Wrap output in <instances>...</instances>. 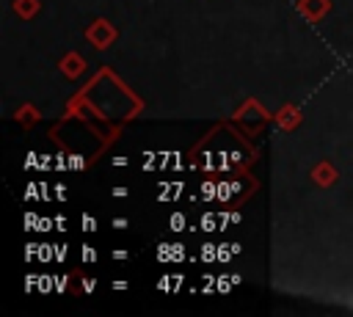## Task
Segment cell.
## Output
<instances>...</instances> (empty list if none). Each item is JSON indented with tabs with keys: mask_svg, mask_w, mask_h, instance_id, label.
<instances>
[{
	"mask_svg": "<svg viewBox=\"0 0 353 317\" xmlns=\"http://www.w3.org/2000/svg\"><path fill=\"white\" fill-rule=\"evenodd\" d=\"M171 226H174V229H179V226H182V218H179V215H176V218H171Z\"/></svg>",
	"mask_w": 353,
	"mask_h": 317,
	"instance_id": "8",
	"label": "cell"
},
{
	"mask_svg": "<svg viewBox=\"0 0 353 317\" xmlns=\"http://www.w3.org/2000/svg\"><path fill=\"white\" fill-rule=\"evenodd\" d=\"M292 119H295V110H281V113H279V124H281V127H287V130H290V127H295V121H292Z\"/></svg>",
	"mask_w": 353,
	"mask_h": 317,
	"instance_id": "5",
	"label": "cell"
},
{
	"mask_svg": "<svg viewBox=\"0 0 353 317\" xmlns=\"http://www.w3.org/2000/svg\"><path fill=\"white\" fill-rule=\"evenodd\" d=\"M314 179H317L320 185H331V182L336 179V174H334V168H331L328 163H320V168L314 171Z\"/></svg>",
	"mask_w": 353,
	"mask_h": 317,
	"instance_id": "3",
	"label": "cell"
},
{
	"mask_svg": "<svg viewBox=\"0 0 353 317\" xmlns=\"http://www.w3.org/2000/svg\"><path fill=\"white\" fill-rule=\"evenodd\" d=\"M83 259H88V262H94V248H83Z\"/></svg>",
	"mask_w": 353,
	"mask_h": 317,
	"instance_id": "7",
	"label": "cell"
},
{
	"mask_svg": "<svg viewBox=\"0 0 353 317\" xmlns=\"http://www.w3.org/2000/svg\"><path fill=\"white\" fill-rule=\"evenodd\" d=\"M14 8H17L19 17H33V11H36V0H17Z\"/></svg>",
	"mask_w": 353,
	"mask_h": 317,
	"instance_id": "4",
	"label": "cell"
},
{
	"mask_svg": "<svg viewBox=\"0 0 353 317\" xmlns=\"http://www.w3.org/2000/svg\"><path fill=\"white\" fill-rule=\"evenodd\" d=\"M88 39H91V41H94L97 47H105L108 41H113V39H116V30H113L110 25H105V22L99 19V22H97V25H94V28L88 30Z\"/></svg>",
	"mask_w": 353,
	"mask_h": 317,
	"instance_id": "1",
	"label": "cell"
},
{
	"mask_svg": "<svg viewBox=\"0 0 353 317\" xmlns=\"http://www.w3.org/2000/svg\"><path fill=\"white\" fill-rule=\"evenodd\" d=\"M61 69H63L66 74H74V72L80 69V61H77V58H69V61H63V63H61Z\"/></svg>",
	"mask_w": 353,
	"mask_h": 317,
	"instance_id": "6",
	"label": "cell"
},
{
	"mask_svg": "<svg viewBox=\"0 0 353 317\" xmlns=\"http://www.w3.org/2000/svg\"><path fill=\"white\" fill-rule=\"evenodd\" d=\"M301 11H303L309 19H320V17L328 11V3H325V0H301Z\"/></svg>",
	"mask_w": 353,
	"mask_h": 317,
	"instance_id": "2",
	"label": "cell"
}]
</instances>
